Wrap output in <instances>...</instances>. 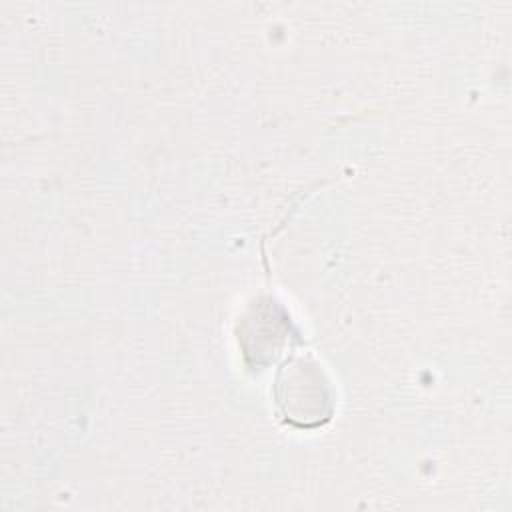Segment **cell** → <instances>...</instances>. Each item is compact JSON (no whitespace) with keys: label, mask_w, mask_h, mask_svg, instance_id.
<instances>
[{"label":"cell","mask_w":512,"mask_h":512,"mask_svg":"<svg viewBox=\"0 0 512 512\" xmlns=\"http://www.w3.org/2000/svg\"><path fill=\"white\" fill-rule=\"evenodd\" d=\"M274 400L282 418L296 428H316L334 414V390L322 366L304 356L288 358L276 374Z\"/></svg>","instance_id":"1"}]
</instances>
